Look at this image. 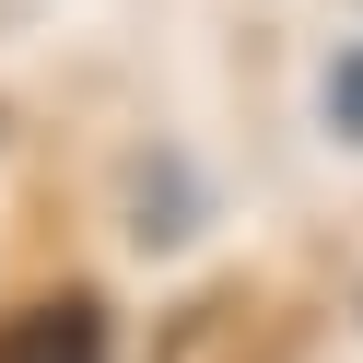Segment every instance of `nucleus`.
Returning a JSON list of instances; mask_svg holds the SVG:
<instances>
[{
	"label": "nucleus",
	"instance_id": "f257e3e1",
	"mask_svg": "<svg viewBox=\"0 0 363 363\" xmlns=\"http://www.w3.org/2000/svg\"><path fill=\"white\" fill-rule=\"evenodd\" d=\"M0 363H106V305L94 293H48L0 328Z\"/></svg>",
	"mask_w": 363,
	"mask_h": 363
},
{
	"label": "nucleus",
	"instance_id": "f03ea898",
	"mask_svg": "<svg viewBox=\"0 0 363 363\" xmlns=\"http://www.w3.org/2000/svg\"><path fill=\"white\" fill-rule=\"evenodd\" d=\"M328 129L363 152V48H340V59H328Z\"/></svg>",
	"mask_w": 363,
	"mask_h": 363
}]
</instances>
